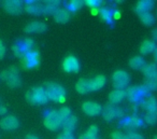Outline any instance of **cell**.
I'll use <instances>...</instances> for the list:
<instances>
[{"instance_id": "cell-1", "label": "cell", "mask_w": 157, "mask_h": 139, "mask_svg": "<svg viewBox=\"0 0 157 139\" xmlns=\"http://www.w3.org/2000/svg\"><path fill=\"white\" fill-rule=\"evenodd\" d=\"M45 93L48 99L53 100V101L57 102H63L65 101L66 97V89H63L61 85L57 84V83H46L45 85Z\"/></svg>"}, {"instance_id": "cell-2", "label": "cell", "mask_w": 157, "mask_h": 139, "mask_svg": "<svg viewBox=\"0 0 157 139\" xmlns=\"http://www.w3.org/2000/svg\"><path fill=\"white\" fill-rule=\"evenodd\" d=\"M126 97L129 99V101L138 105L146 97L150 95V92L143 86V85H135V86L127 87L126 91Z\"/></svg>"}, {"instance_id": "cell-3", "label": "cell", "mask_w": 157, "mask_h": 139, "mask_svg": "<svg viewBox=\"0 0 157 139\" xmlns=\"http://www.w3.org/2000/svg\"><path fill=\"white\" fill-rule=\"evenodd\" d=\"M26 99L33 105H45L48 101L45 89L41 86L33 87L30 91L27 92Z\"/></svg>"}, {"instance_id": "cell-4", "label": "cell", "mask_w": 157, "mask_h": 139, "mask_svg": "<svg viewBox=\"0 0 157 139\" xmlns=\"http://www.w3.org/2000/svg\"><path fill=\"white\" fill-rule=\"evenodd\" d=\"M1 79H2L10 87H12V89L18 87L21 85V83H22L17 68L14 67V66H12V67L6 69L5 71H2V73H1Z\"/></svg>"}, {"instance_id": "cell-5", "label": "cell", "mask_w": 157, "mask_h": 139, "mask_svg": "<svg viewBox=\"0 0 157 139\" xmlns=\"http://www.w3.org/2000/svg\"><path fill=\"white\" fill-rule=\"evenodd\" d=\"M120 126L128 132H135L136 129L143 126V120L137 114H132L130 117H124L120 122Z\"/></svg>"}, {"instance_id": "cell-6", "label": "cell", "mask_w": 157, "mask_h": 139, "mask_svg": "<svg viewBox=\"0 0 157 139\" xmlns=\"http://www.w3.org/2000/svg\"><path fill=\"white\" fill-rule=\"evenodd\" d=\"M63 120L60 119L57 110H51L45 114L44 117V126L50 130H57L61 127Z\"/></svg>"}, {"instance_id": "cell-7", "label": "cell", "mask_w": 157, "mask_h": 139, "mask_svg": "<svg viewBox=\"0 0 157 139\" xmlns=\"http://www.w3.org/2000/svg\"><path fill=\"white\" fill-rule=\"evenodd\" d=\"M101 114H102V117L105 120V121L110 122L113 121L115 117H124L125 111L123 108H120L117 106H113V105H107L102 108L101 110Z\"/></svg>"}, {"instance_id": "cell-8", "label": "cell", "mask_w": 157, "mask_h": 139, "mask_svg": "<svg viewBox=\"0 0 157 139\" xmlns=\"http://www.w3.org/2000/svg\"><path fill=\"white\" fill-rule=\"evenodd\" d=\"M129 81H130L129 74L124 70H117L112 76V82H113V86L115 87V89H127Z\"/></svg>"}, {"instance_id": "cell-9", "label": "cell", "mask_w": 157, "mask_h": 139, "mask_svg": "<svg viewBox=\"0 0 157 139\" xmlns=\"http://www.w3.org/2000/svg\"><path fill=\"white\" fill-rule=\"evenodd\" d=\"M23 59V66H24L26 69H33L36 68L40 63V54L38 51H29L28 53L24 55L22 57Z\"/></svg>"}, {"instance_id": "cell-10", "label": "cell", "mask_w": 157, "mask_h": 139, "mask_svg": "<svg viewBox=\"0 0 157 139\" xmlns=\"http://www.w3.org/2000/svg\"><path fill=\"white\" fill-rule=\"evenodd\" d=\"M33 46V41L31 39H25L22 41H17L13 46V52L15 54V56L17 57H23L26 53H28L29 51H31Z\"/></svg>"}, {"instance_id": "cell-11", "label": "cell", "mask_w": 157, "mask_h": 139, "mask_svg": "<svg viewBox=\"0 0 157 139\" xmlns=\"http://www.w3.org/2000/svg\"><path fill=\"white\" fill-rule=\"evenodd\" d=\"M63 68L66 72H78L80 71V62L78 59L76 58L75 56H67L65 59H63Z\"/></svg>"}, {"instance_id": "cell-12", "label": "cell", "mask_w": 157, "mask_h": 139, "mask_svg": "<svg viewBox=\"0 0 157 139\" xmlns=\"http://www.w3.org/2000/svg\"><path fill=\"white\" fill-rule=\"evenodd\" d=\"M3 8L8 13L16 15V14H20L23 11L24 5L20 0H7L3 2Z\"/></svg>"}, {"instance_id": "cell-13", "label": "cell", "mask_w": 157, "mask_h": 139, "mask_svg": "<svg viewBox=\"0 0 157 139\" xmlns=\"http://www.w3.org/2000/svg\"><path fill=\"white\" fill-rule=\"evenodd\" d=\"M82 110L85 114L90 115V117H96V115L100 114L102 107L95 101H85L82 105Z\"/></svg>"}, {"instance_id": "cell-14", "label": "cell", "mask_w": 157, "mask_h": 139, "mask_svg": "<svg viewBox=\"0 0 157 139\" xmlns=\"http://www.w3.org/2000/svg\"><path fill=\"white\" fill-rule=\"evenodd\" d=\"M20 125V122L14 115H6L1 121H0V127L6 130H13L16 129Z\"/></svg>"}, {"instance_id": "cell-15", "label": "cell", "mask_w": 157, "mask_h": 139, "mask_svg": "<svg viewBox=\"0 0 157 139\" xmlns=\"http://www.w3.org/2000/svg\"><path fill=\"white\" fill-rule=\"evenodd\" d=\"M140 107L146 111V112H153V111H157V100L154 96L148 95L140 102Z\"/></svg>"}, {"instance_id": "cell-16", "label": "cell", "mask_w": 157, "mask_h": 139, "mask_svg": "<svg viewBox=\"0 0 157 139\" xmlns=\"http://www.w3.org/2000/svg\"><path fill=\"white\" fill-rule=\"evenodd\" d=\"M25 11L33 15H40L43 13V3L38 1H27L25 5Z\"/></svg>"}, {"instance_id": "cell-17", "label": "cell", "mask_w": 157, "mask_h": 139, "mask_svg": "<svg viewBox=\"0 0 157 139\" xmlns=\"http://www.w3.org/2000/svg\"><path fill=\"white\" fill-rule=\"evenodd\" d=\"M125 98H126L125 89H114L109 94V102L110 105H113V106L121 104Z\"/></svg>"}, {"instance_id": "cell-18", "label": "cell", "mask_w": 157, "mask_h": 139, "mask_svg": "<svg viewBox=\"0 0 157 139\" xmlns=\"http://www.w3.org/2000/svg\"><path fill=\"white\" fill-rule=\"evenodd\" d=\"M46 25L42 22H33L25 27V31L27 34H40L46 30Z\"/></svg>"}, {"instance_id": "cell-19", "label": "cell", "mask_w": 157, "mask_h": 139, "mask_svg": "<svg viewBox=\"0 0 157 139\" xmlns=\"http://www.w3.org/2000/svg\"><path fill=\"white\" fill-rule=\"evenodd\" d=\"M154 8V1L152 0H141L138 1L136 5V12L138 14L145 13V12H151V10Z\"/></svg>"}, {"instance_id": "cell-20", "label": "cell", "mask_w": 157, "mask_h": 139, "mask_svg": "<svg viewBox=\"0 0 157 139\" xmlns=\"http://www.w3.org/2000/svg\"><path fill=\"white\" fill-rule=\"evenodd\" d=\"M78 124V117L75 115L71 114L68 119H66L61 124V128H63V133H72L74 130V128L76 127Z\"/></svg>"}, {"instance_id": "cell-21", "label": "cell", "mask_w": 157, "mask_h": 139, "mask_svg": "<svg viewBox=\"0 0 157 139\" xmlns=\"http://www.w3.org/2000/svg\"><path fill=\"white\" fill-rule=\"evenodd\" d=\"M54 20L56 23H59V24H65L69 21L70 18V12L68 11L66 8H59L54 14Z\"/></svg>"}, {"instance_id": "cell-22", "label": "cell", "mask_w": 157, "mask_h": 139, "mask_svg": "<svg viewBox=\"0 0 157 139\" xmlns=\"http://www.w3.org/2000/svg\"><path fill=\"white\" fill-rule=\"evenodd\" d=\"M113 14L114 10L111 9L110 7H102L99 9V15L107 24L113 25Z\"/></svg>"}, {"instance_id": "cell-23", "label": "cell", "mask_w": 157, "mask_h": 139, "mask_svg": "<svg viewBox=\"0 0 157 139\" xmlns=\"http://www.w3.org/2000/svg\"><path fill=\"white\" fill-rule=\"evenodd\" d=\"M75 89L78 94L85 95L90 92V80L87 79H80L75 84Z\"/></svg>"}, {"instance_id": "cell-24", "label": "cell", "mask_w": 157, "mask_h": 139, "mask_svg": "<svg viewBox=\"0 0 157 139\" xmlns=\"http://www.w3.org/2000/svg\"><path fill=\"white\" fill-rule=\"evenodd\" d=\"M156 50V43L153 40H145L140 46V53L143 55H147L150 53H153Z\"/></svg>"}, {"instance_id": "cell-25", "label": "cell", "mask_w": 157, "mask_h": 139, "mask_svg": "<svg viewBox=\"0 0 157 139\" xmlns=\"http://www.w3.org/2000/svg\"><path fill=\"white\" fill-rule=\"evenodd\" d=\"M61 2L60 1H48V2L43 3V13L44 14H54L57 10L60 8Z\"/></svg>"}, {"instance_id": "cell-26", "label": "cell", "mask_w": 157, "mask_h": 139, "mask_svg": "<svg viewBox=\"0 0 157 139\" xmlns=\"http://www.w3.org/2000/svg\"><path fill=\"white\" fill-rule=\"evenodd\" d=\"M105 78L101 74L96 76L94 79L90 80V91H99L101 89L105 84Z\"/></svg>"}, {"instance_id": "cell-27", "label": "cell", "mask_w": 157, "mask_h": 139, "mask_svg": "<svg viewBox=\"0 0 157 139\" xmlns=\"http://www.w3.org/2000/svg\"><path fill=\"white\" fill-rule=\"evenodd\" d=\"M142 72L145 76L146 79L153 78V77L157 76V65L156 64H145L142 68Z\"/></svg>"}, {"instance_id": "cell-28", "label": "cell", "mask_w": 157, "mask_h": 139, "mask_svg": "<svg viewBox=\"0 0 157 139\" xmlns=\"http://www.w3.org/2000/svg\"><path fill=\"white\" fill-rule=\"evenodd\" d=\"M97 135H98V127L96 125H92L87 129V132L80 135L78 139H97Z\"/></svg>"}, {"instance_id": "cell-29", "label": "cell", "mask_w": 157, "mask_h": 139, "mask_svg": "<svg viewBox=\"0 0 157 139\" xmlns=\"http://www.w3.org/2000/svg\"><path fill=\"white\" fill-rule=\"evenodd\" d=\"M144 65H145V62H144L143 57L141 56H133L129 61V67L132 69H142Z\"/></svg>"}, {"instance_id": "cell-30", "label": "cell", "mask_w": 157, "mask_h": 139, "mask_svg": "<svg viewBox=\"0 0 157 139\" xmlns=\"http://www.w3.org/2000/svg\"><path fill=\"white\" fill-rule=\"evenodd\" d=\"M139 16H140L141 22L143 23L144 25H146V26H151V25H153L155 22L154 15H153L151 12H145V13L139 14Z\"/></svg>"}, {"instance_id": "cell-31", "label": "cell", "mask_w": 157, "mask_h": 139, "mask_svg": "<svg viewBox=\"0 0 157 139\" xmlns=\"http://www.w3.org/2000/svg\"><path fill=\"white\" fill-rule=\"evenodd\" d=\"M82 6H83V1H80V0H72L70 2H68L66 5V9L69 12H76L81 9Z\"/></svg>"}, {"instance_id": "cell-32", "label": "cell", "mask_w": 157, "mask_h": 139, "mask_svg": "<svg viewBox=\"0 0 157 139\" xmlns=\"http://www.w3.org/2000/svg\"><path fill=\"white\" fill-rule=\"evenodd\" d=\"M142 85H143L148 92L157 89V76L153 77V78H150V79H146L145 82Z\"/></svg>"}, {"instance_id": "cell-33", "label": "cell", "mask_w": 157, "mask_h": 139, "mask_svg": "<svg viewBox=\"0 0 157 139\" xmlns=\"http://www.w3.org/2000/svg\"><path fill=\"white\" fill-rule=\"evenodd\" d=\"M143 122L146 124H155L157 122V111H153V112H145L143 117Z\"/></svg>"}, {"instance_id": "cell-34", "label": "cell", "mask_w": 157, "mask_h": 139, "mask_svg": "<svg viewBox=\"0 0 157 139\" xmlns=\"http://www.w3.org/2000/svg\"><path fill=\"white\" fill-rule=\"evenodd\" d=\"M57 111H58V114H59V117H60V119L63 120V122L71 115V110H70L69 107H61V108Z\"/></svg>"}, {"instance_id": "cell-35", "label": "cell", "mask_w": 157, "mask_h": 139, "mask_svg": "<svg viewBox=\"0 0 157 139\" xmlns=\"http://www.w3.org/2000/svg\"><path fill=\"white\" fill-rule=\"evenodd\" d=\"M84 3H85L87 7L92 8V9L94 10V9H98V8L102 5V1H100V0H86V1H84Z\"/></svg>"}, {"instance_id": "cell-36", "label": "cell", "mask_w": 157, "mask_h": 139, "mask_svg": "<svg viewBox=\"0 0 157 139\" xmlns=\"http://www.w3.org/2000/svg\"><path fill=\"white\" fill-rule=\"evenodd\" d=\"M126 136L128 139H143V136L137 132H128Z\"/></svg>"}, {"instance_id": "cell-37", "label": "cell", "mask_w": 157, "mask_h": 139, "mask_svg": "<svg viewBox=\"0 0 157 139\" xmlns=\"http://www.w3.org/2000/svg\"><path fill=\"white\" fill-rule=\"evenodd\" d=\"M112 139H128L127 136L122 132H113L112 133Z\"/></svg>"}, {"instance_id": "cell-38", "label": "cell", "mask_w": 157, "mask_h": 139, "mask_svg": "<svg viewBox=\"0 0 157 139\" xmlns=\"http://www.w3.org/2000/svg\"><path fill=\"white\" fill-rule=\"evenodd\" d=\"M57 139H74L73 135H72V133H61V134L58 135V137H57Z\"/></svg>"}, {"instance_id": "cell-39", "label": "cell", "mask_w": 157, "mask_h": 139, "mask_svg": "<svg viewBox=\"0 0 157 139\" xmlns=\"http://www.w3.org/2000/svg\"><path fill=\"white\" fill-rule=\"evenodd\" d=\"M5 55H6V46L3 44V42L0 40V59L3 58Z\"/></svg>"}, {"instance_id": "cell-40", "label": "cell", "mask_w": 157, "mask_h": 139, "mask_svg": "<svg viewBox=\"0 0 157 139\" xmlns=\"http://www.w3.org/2000/svg\"><path fill=\"white\" fill-rule=\"evenodd\" d=\"M7 111H8V109L6 108L2 104H1V100H0V115L6 114V113H7Z\"/></svg>"}, {"instance_id": "cell-41", "label": "cell", "mask_w": 157, "mask_h": 139, "mask_svg": "<svg viewBox=\"0 0 157 139\" xmlns=\"http://www.w3.org/2000/svg\"><path fill=\"white\" fill-rule=\"evenodd\" d=\"M152 37H153V39H154L155 41H157V28L153 30V33H152Z\"/></svg>"}, {"instance_id": "cell-42", "label": "cell", "mask_w": 157, "mask_h": 139, "mask_svg": "<svg viewBox=\"0 0 157 139\" xmlns=\"http://www.w3.org/2000/svg\"><path fill=\"white\" fill-rule=\"evenodd\" d=\"M26 139H39L38 138L36 135H33V134H30V135H27L26 136Z\"/></svg>"}, {"instance_id": "cell-43", "label": "cell", "mask_w": 157, "mask_h": 139, "mask_svg": "<svg viewBox=\"0 0 157 139\" xmlns=\"http://www.w3.org/2000/svg\"><path fill=\"white\" fill-rule=\"evenodd\" d=\"M153 56H154V61L157 63V48H156V50L153 52Z\"/></svg>"}, {"instance_id": "cell-44", "label": "cell", "mask_w": 157, "mask_h": 139, "mask_svg": "<svg viewBox=\"0 0 157 139\" xmlns=\"http://www.w3.org/2000/svg\"><path fill=\"white\" fill-rule=\"evenodd\" d=\"M154 139H157V136H155V138Z\"/></svg>"}, {"instance_id": "cell-45", "label": "cell", "mask_w": 157, "mask_h": 139, "mask_svg": "<svg viewBox=\"0 0 157 139\" xmlns=\"http://www.w3.org/2000/svg\"><path fill=\"white\" fill-rule=\"evenodd\" d=\"M97 139H98V138H97Z\"/></svg>"}]
</instances>
